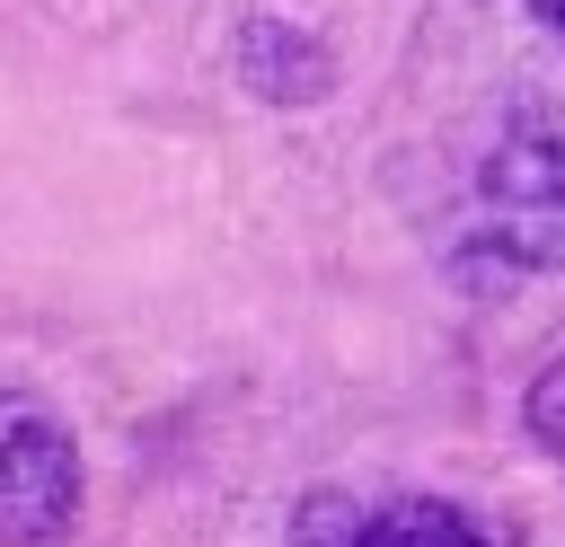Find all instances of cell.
<instances>
[{"mask_svg": "<svg viewBox=\"0 0 565 547\" xmlns=\"http://www.w3.org/2000/svg\"><path fill=\"white\" fill-rule=\"evenodd\" d=\"M530 18H539V26L556 35V44H565V0H530Z\"/></svg>", "mask_w": 565, "mask_h": 547, "instance_id": "cell-6", "label": "cell"}, {"mask_svg": "<svg viewBox=\"0 0 565 547\" xmlns=\"http://www.w3.org/2000/svg\"><path fill=\"white\" fill-rule=\"evenodd\" d=\"M459 256L486 282L512 274H556L565 265V106L521 97L503 115V132L477 159L468 185V221H459Z\"/></svg>", "mask_w": 565, "mask_h": 547, "instance_id": "cell-1", "label": "cell"}, {"mask_svg": "<svg viewBox=\"0 0 565 547\" xmlns=\"http://www.w3.org/2000/svg\"><path fill=\"white\" fill-rule=\"evenodd\" d=\"M238 71H247L265 97H318V88H327V44H309L291 18H247Z\"/></svg>", "mask_w": 565, "mask_h": 547, "instance_id": "cell-4", "label": "cell"}, {"mask_svg": "<svg viewBox=\"0 0 565 547\" xmlns=\"http://www.w3.org/2000/svg\"><path fill=\"white\" fill-rule=\"evenodd\" d=\"M300 547H486V529L441 494L388 485V494H309Z\"/></svg>", "mask_w": 565, "mask_h": 547, "instance_id": "cell-3", "label": "cell"}, {"mask_svg": "<svg viewBox=\"0 0 565 547\" xmlns=\"http://www.w3.org/2000/svg\"><path fill=\"white\" fill-rule=\"evenodd\" d=\"M79 521V441L71 423L26 397L0 388V547H53Z\"/></svg>", "mask_w": 565, "mask_h": 547, "instance_id": "cell-2", "label": "cell"}, {"mask_svg": "<svg viewBox=\"0 0 565 547\" xmlns=\"http://www.w3.org/2000/svg\"><path fill=\"white\" fill-rule=\"evenodd\" d=\"M530 423H539V441H547V450L565 459V362H556V371H547V379L530 388Z\"/></svg>", "mask_w": 565, "mask_h": 547, "instance_id": "cell-5", "label": "cell"}]
</instances>
